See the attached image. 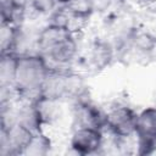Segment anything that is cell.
Masks as SVG:
<instances>
[{
  "label": "cell",
  "instance_id": "1",
  "mask_svg": "<svg viewBox=\"0 0 156 156\" xmlns=\"http://www.w3.org/2000/svg\"><path fill=\"white\" fill-rule=\"evenodd\" d=\"M51 69L52 68L49 62L39 52L17 55V66L13 82L16 96L26 101L38 99Z\"/></svg>",
  "mask_w": 156,
  "mask_h": 156
},
{
  "label": "cell",
  "instance_id": "2",
  "mask_svg": "<svg viewBox=\"0 0 156 156\" xmlns=\"http://www.w3.org/2000/svg\"><path fill=\"white\" fill-rule=\"evenodd\" d=\"M134 138L138 154L150 155L156 151V106H147L136 113Z\"/></svg>",
  "mask_w": 156,
  "mask_h": 156
},
{
  "label": "cell",
  "instance_id": "3",
  "mask_svg": "<svg viewBox=\"0 0 156 156\" xmlns=\"http://www.w3.org/2000/svg\"><path fill=\"white\" fill-rule=\"evenodd\" d=\"M136 113L124 104L112 106L106 111V129L117 140H127L134 136Z\"/></svg>",
  "mask_w": 156,
  "mask_h": 156
},
{
  "label": "cell",
  "instance_id": "4",
  "mask_svg": "<svg viewBox=\"0 0 156 156\" xmlns=\"http://www.w3.org/2000/svg\"><path fill=\"white\" fill-rule=\"evenodd\" d=\"M104 146V130L88 126H78L69 138V147L78 155H94Z\"/></svg>",
  "mask_w": 156,
  "mask_h": 156
},
{
  "label": "cell",
  "instance_id": "5",
  "mask_svg": "<svg viewBox=\"0 0 156 156\" xmlns=\"http://www.w3.org/2000/svg\"><path fill=\"white\" fill-rule=\"evenodd\" d=\"M33 133L18 123L1 126L0 134V154L2 156L22 155Z\"/></svg>",
  "mask_w": 156,
  "mask_h": 156
},
{
  "label": "cell",
  "instance_id": "6",
  "mask_svg": "<svg viewBox=\"0 0 156 156\" xmlns=\"http://www.w3.org/2000/svg\"><path fill=\"white\" fill-rule=\"evenodd\" d=\"M74 121L78 126H88L99 128L101 130L106 129V111L99 105L80 98L76 100L74 106Z\"/></svg>",
  "mask_w": 156,
  "mask_h": 156
},
{
  "label": "cell",
  "instance_id": "7",
  "mask_svg": "<svg viewBox=\"0 0 156 156\" xmlns=\"http://www.w3.org/2000/svg\"><path fill=\"white\" fill-rule=\"evenodd\" d=\"M26 10V0H1V23L21 27Z\"/></svg>",
  "mask_w": 156,
  "mask_h": 156
},
{
  "label": "cell",
  "instance_id": "8",
  "mask_svg": "<svg viewBox=\"0 0 156 156\" xmlns=\"http://www.w3.org/2000/svg\"><path fill=\"white\" fill-rule=\"evenodd\" d=\"M39 117L41 119L43 126H50L55 121L60 118L61 115V101L50 99L46 96H39L38 99L33 100Z\"/></svg>",
  "mask_w": 156,
  "mask_h": 156
},
{
  "label": "cell",
  "instance_id": "9",
  "mask_svg": "<svg viewBox=\"0 0 156 156\" xmlns=\"http://www.w3.org/2000/svg\"><path fill=\"white\" fill-rule=\"evenodd\" d=\"M16 66H17L16 54L13 52L1 54V60H0V88L1 90H13Z\"/></svg>",
  "mask_w": 156,
  "mask_h": 156
},
{
  "label": "cell",
  "instance_id": "10",
  "mask_svg": "<svg viewBox=\"0 0 156 156\" xmlns=\"http://www.w3.org/2000/svg\"><path fill=\"white\" fill-rule=\"evenodd\" d=\"M52 147V141L50 136L43 130L35 132L30 135L27 145L24 146V150L22 155L26 156H45L50 152Z\"/></svg>",
  "mask_w": 156,
  "mask_h": 156
},
{
  "label": "cell",
  "instance_id": "11",
  "mask_svg": "<svg viewBox=\"0 0 156 156\" xmlns=\"http://www.w3.org/2000/svg\"><path fill=\"white\" fill-rule=\"evenodd\" d=\"M20 32H21V27L1 23V30H0L1 54H9V52L16 54Z\"/></svg>",
  "mask_w": 156,
  "mask_h": 156
},
{
  "label": "cell",
  "instance_id": "12",
  "mask_svg": "<svg viewBox=\"0 0 156 156\" xmlns=\"http://www.w3.org/2000/svg\"><path fill=\"white\" fill-rule=\"evenodd\" d=\"M90 58L91 62L96 66V67H102L105 66L110 58H111V50L108 48V45L99 43L95 44L91 48V52H90Z\"/></svg>",
  "mask_w": 156,
  "mask_h": 156
},
{
  "label": "cell",
  "instance_id": "13",
  "mask_svg": "<svg viewBox=\"0 0 156 156\" xmlns=\"http://www.w3.org/2000/svg\"><path fill=\"white\" fill-rule=\"evenodd\" d=\"M113 0H83L87 10L94 15V13H102L105 11H107L111 5H112Z\"/></svg>",
  "mask_w": 156,
  "mask_h": 156
},
{
  "label": "cell",
  "instance_id": "14",
  "mask_svg": "<svg viewBox=\"0 0 156 156\" xmlns=\"http://www.w3.org/2000/svg\"><path fill=\"white\" fill-rule=\"evenodd\" d=\"M32 6L34 7L35 11L46 13V12H54L57 9V2L56 0H32Z\"/></svg>",
  "mask_w": 156,
  "mask_h": 156
},
{
  "label": "cell",
  "instance_id": "15",
  "mask_svg": "<svg viewBox=\"0 0 156 156\" xmlns=\"http://www.w3.org/2000/svg\"><path fill=\"white\" fill-rule=\"evenodd\" d=\"M71 1H73V0H56V2H57L58 6H61V5H67V4H69Z\"/></svg>",
  "mask_w": 156,
  "mask_h": 156
}]
</instances>
